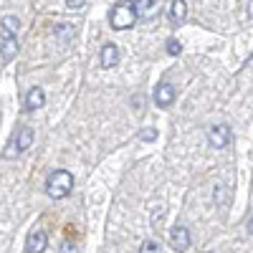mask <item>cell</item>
Here are the masks:
<instances>
[{
    "label": "cell",
    "instance_id": "2",
    "mask_svg": "<svg viewBox=\"0 0 253 253\" xmlns=\"http://www.w3.org/2000/svg\"><path fill=\"white\" fill-rule=\"evenodd\" d=\"M33 139H36V134H33L31 126H20V129L13 134V139L8 142L3 157H5V160H15V157H20L23 152H28V150H31Z\"/></svg>",
    "mask_w": 253,
    "mask_h": 253
},
{
    "label": "cell",
    "instance_id": "7",
    "mask_svg": "<svg viewBox=\"0 0 253 253\" xmlns=\"http://www.w3.org/2000/svg\"><path fill=\"white\" fill-rule=\"evenodd\" d=\"M170 243H172L175 251L185 253V251L190 248V230H187L185 225H175V228L170 230Z\"/></svg>",
    "mask_w": 253,
    "mask_h": 253
},
{
    "label": "cell",
    "instance_id": "19",
    "mask_svg": "<svg viewBox=\"0 0 253 253\" xmlns=\"http://www.w3.org/2000/svg\"><path fill=\"white\" fill-rule=\"evenodd\" d=\"M58 253H79V246L74 241H63L61 248H58Z\"/></svg>",
    "mask_w": 253,
    "mask_h": 253
},
{
    "label": "cell",
    "instance_id": "16",
    "mask_svg": "<svg viewBox=\"0 0 253 253\" xmlns=\"http://www.w3.org/2000/svg\"><path fill=\"white\" fill-rule=\"evenodd\" d=\"M139 253H162V246L157 241H144L142 248H139Z\"/></svg>",
    "mask_w": 253,
    "mask_h": 253
},
{
    "label": "cell",
    "instance_id": "11",
    "mask_svg": "<svg viewBox=\"0 0 253 253\" xmlns=\"http://www.w3.org/2000/svg\"><path fill=\"white\" fill-rule=\"evenodd\" d=\"M46 104V94H43V89L41 86H33L28 94H26V109H31V112H36V109H41Z\"/></svg>",
    "mask_w": 253,
    "mask_h": 253
},
{
    "label": "cell",
    "instance_id": "10",
    "mask_svg": "<svg viewBox=\"0 0 253 253\" xmlns=\"http://www.w3.org/2000/svg\"><path fill=\"white\" fill-rule=\"evenodd\" d=\"M15 53H18V41H15V36H5L3 41H0V61L8 63V61L15 58Z\"/></svg>",
    "mask_w": 253,
    "mask_h": 253
},
{
    "label": "cell",
    "instance_id": "23",
    "mask_svg": "<svg viewBox=\"0 0 253 253\" xmlns=\"http://www.w3.org/2000/svg\"><path fill=\"white\" fill-rule=\"evenodd\" d=\"M246 228H248V236H253V218L248 220V225H246Z\"/></svg>",
    "mask_w": 253,
    "mask_h": 253
},
{
    "label": "cell",
    "instance_id": "14",
    "mask_svg": "<svg viewBox=\"0 0 253 253\" xmlns=\"http://www.w3.org/2000/svg\"><path fill=\"white\" fill-rule=\"evenodd\" d=\"M0 23H3L5 36H15V33H18V28H20V23H18V18H15V15H5L3 20H0Z\"/></svg>",
    "mask_w": 253,
    "mask_h": 253
},
{
    "label": "cell",
    "instance_id": "17",
    "mask_svg": "<svg viewBox=\"0 0 253 253\" xmlns=\"http://www.w3.org/2000/svg\"><path fill=\"white\" fill-rule=\"evenodd\" d=\"M180 51H182V43H180L177 38L167 41V53H170V56H180Z\"/></svg>",
    "mask_w": 253,
    "mask_h": 253
},
{
    "label": "cell",
    "instance_id": "3",
    "mask_svg": "<svg viewBox=\"0 0 253 253\" xmlns=\"http://www.w3.org/2000/svg\"><path fill=\"white\" fill-rule=\"evenodd\" d=\"M109 23L114 31H126L137 23V13H134V3H117L109 10Z\"/></svg>",
    "mask_w": 253,
    "mask_h": 253
},
{
    "label": "cell",
    "instance_id": "13",
    "mask_svg": "<svg viewBox=\"0 0 253 253\" xmlns=\"http://www.w3.org/2000/svg\"><path fill=\"white\" fill-rule=\"evenodd\" d=\"M213 203H215L218 208H228V203H230V187H228V185H215V190H213Z\"/></svg>",
    "mask_w": 253,
    "mask_h": 253
},
{
    "label": "cell",
    "instance_id": "8",
    "mask_svg": "<svg viewBox=\"0 0 253 253\" xmlns=\"http://www.w3.org/2000/svg\"><path fill=\"white\" fill-rule=\"evenodd\" d=\"M167 18H170L172 26H180L182 20L187 18V3H185V0H172L170 10H167Z\"/></svg>",
    "mask_w": 253,
    "mask_h": 253
},
{
    "label": "cell",
    "instance_id": "9",
    "mask_svg": "<svg viewBox=\"0 0 253 253\" xmlns=\"http://www.w3.org/2000/svg\"><path fill=\"white\" fill-rule=\"evenodd\" d=\"M99 61H101V69H114L117 63H119V48L114 43H104Z\"/></svg>",
    "mask_w": 253,
    "mask_h": 253
},
{
    "label": "cell",
    "instance_id": "18",
    "mask_svg": "<svg viewBox=\"0 0 253 253\" xmlns=\"http://www.w3.org/2000/svg\"><path fill=\"white\" fill-rule=\"evenodd\" d=\"M139 139H142V142H155V139H157V129L147 126V129H142V132H139Z\"/></svg>",
    "mask_w": 253,
    "mask_h": 253
},
{
    "label": "cell",
    "instance_id": "20",
    "mask_svg": "<svg viewBox=\"0 0 253 253\" xmlns=\"http://www.w3.org/2000/svg\"><path fill=\"white\" fill-rule=\"evenodd\" d=\"M162 220H165V208H162V205H160V208H157V213H155V215H152V225H155V228H157V225H160V223H162Z\"/></svg>",
    "mask_w": 253,
    "mask_h": 253
},
{
    "label": "cell",
    "instance_id": "12",
    "mask_svg": "<svg viewBox=\"0 0 253 253\" xmlns=\"http://www.w3.org/2000/svg\"><path fill=\"white\" fill-rule=\"evenodd\" d=\"M134 13H137V20L139 18H152V15L160 13V5L155 0H139V3H134Z\"/></svg>",
    "mask_w": 253,
    "mask_h": 253
},
{
    "label": "cell",
    "instance_id": "15",
    "mask_svg": "<svg viewBox=\"0 0 253 253\" xmlns=\"http://www.w3.org/2000/svg\"><path fill=\"white\" fill-rule=\"evenodd\" d=\"M53 33H56V38L69 41V38L74 36V26H71V23H58V26L53 28Z\"/></svg>",
    "mask_w": 253,
    "mask_h": 253
},
{
    "label": "cell",
    "instance_id": "21",
    "mask_svg": "<svg viewBox=\"0 0 253 253\" xmlns=\"http://www.w3.org/2000/svg\"><path fill=\"white\" fill-rule=\"evenodd\" d=\"M86 3H84V0H69L66 3V8H71V10H79V8H84Z\"/></svg>",
    "mask_w": 253,
    "mask_h": 253
},
{
    "label": "cell",
    "instance_id": "1",
    "mask_svg": "<svg viewBox=\"0 0 253 253\" xmlns=\"http://www.w3.org/2000/svg\"><path fill=\"white\" fill-rule=\"evenodd\" d=\"M74 190V175L69 170H53L48 177H46V193L48 198L53 200H63L69 198Z\"/></svg>",
    "mask_w": 253,
    "mask_h": 253
},
{
    "label": "cell",
    "instance_id": "22",
    "mask_svg": "<svg viewBox=\"0 0 253 253\" xmlns=\"http://www.w3.org/2000/svg\"><path fill=\"white\" fill-rule=\"evenodd\" d=\"M132 101H134V109H142V104H144V96L139 94V96H134Z\"/></svg>",
    "mask_w": 253,
    "mask_h": 253
},
{
    "label": "cell",
    "instance_id": "4",
    "mask_svg": "<svg viewBox=\"0 0 253 253\" xmlns=\"http://www.w3.org/2000/svg\"><path fill=\"white\" fill-rule=\"evenodd\" d=\"M208 144L215 147V150H223V147L230 144V126L228 124H215L208 129Z\"/></svg>",
    "mask_w": 253,
    "mask_h": 253
},
{
    "label": "cell",
    "instance_id": "6",
    "mask_svg": "<svg viewBox=\"0 0 253 253\" xmlns=\"http://www.w3.org/2000/svg\"><path fill=\"white\" fill-rule=\"evenodd\" d=\"M48 246V236H46V230H31L28 233V241H26V251L28 253H43Z\"/></svg>",
    "mask_w": 253,
    "mask_h": 253
},
{
    "label": "cell",
    "instance_id": "5",
    "mask_svg": "<svg viewBox=\"0 0 253 253\" xmlns=\"http://www.w3.org/2000/svg\"><path fill=\"white\" fill-rule=\"evenodd\" d=\"M175 96H177V91H175V86H172V84L162 81V84H157V86H155V101H157V107H162V109L172 107Z\"/></svg>",
    "mask_w": 253,
    "mask_h": 253
}]
</instances>
